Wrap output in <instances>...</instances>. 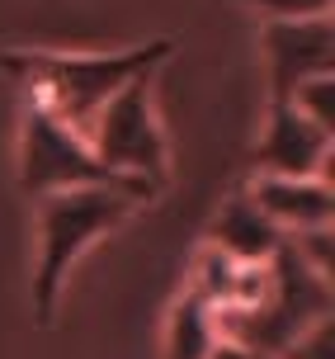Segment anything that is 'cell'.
Listing matches in <instances>:
<instances>
[{
	"label": "cell",
	"instance_id": "obj_7",
	"mask_svg": "<svg viewBox=\"0 0 335 359\" xmlns=\"http://www.w3.org/2000/svg\"><path fill=\"white\" fill-rule=\"evenodd\" d=\"M250 203L283 236L312 232V227H331V217H335L331 180H321V175H265V180H255Z\"/></svg>",
	"mask_w": 335,
	"mask_h": 359
},
{
	"label": "cell",
	"instance_id": "obj_3",
	"mask_svg": "<svg viewBox=\"0 0 335 359\" xmlns=\"http://www.w3.org/2000/svg\"><path fill=\"white\" fill-rule=\"evenodd\" d=\"M76 184H114V189H137L146 198L156 194L146 180L109 170L90 151L86 133L67 128L48 109L29 104L24 118H19V189L29 198H43V194H57V189H76Z\"/></svg>",
	"mask_w": 335,
	"mask_h": 359
},
{
	"label": "cell",
	"instance_id": "obj_10",
	"mask_svg": "<svg viewBox=\"0 0 335 359\" xmlns=\"http://www.w3.org/2000/svg\"><path fill=\"white\" fill-rule=\"evenodd\" d=\"M288 104L298 109L302 118H312L317 128L335 133V81H331V76H312V81H302V86L293 90Z\"/></svg>",
	"mask_w": 335,
	"mask_h": 359
},
{
	"label": "cell",
	"instance_id": "obj_5",
	"mask_svg": "<svg viewBox=\"0 0 335 359\" xmlns=\"http://www.w3.org/2000/svg\"><path fill=\"white\" fill-rule=\"evenodd\" d=\"M265 62H269V95L293 100V90L312 76H331L335 67V24L331 15L317 19H269L265 24Z\"/></svg>",
	"mask_w": 335,
	"mask_h": 359
},
{
	"label": "cell",
	"instance_id": "obj_13",
	"mask_svg": "<svg viewBox=\"0 0 335 359\" xmlns=\"http://www.w3.org/2000/svg\"><path fill=\"white\" fill-rule=\"evenodd\" d=\"M208 359H265V355H255V350H246V345L222 341V336H217V345L208 350Z\"/></svg>",
	"mask_w": 335,
	"mask_h": 359
},
{
	"label": "cell",
	"instance_id": "obj_2",
	"mask_svg": "<svg viewBox=\"0 0 335 359\" xmlns=\"http://www.w3.org/2000/svg\"><path fill=\"white\" fill-rule=\"evenodd\" d=\"M146 194L114 189V184H76L38 198V265H34V317L53 322L62 279L81 260L86 246H95L104 232H114Z\"/></svg>",
	"mask_w": 335,
	"mask_h": 359
},
{
	"label": "cell",
	"instance_id": "obj_6",
	"mask_svg": "<svg viewBox=\"0 0 335 359\" xmlns=\"http://www.w3.org/2000/svg\"><path fill=\"white\" fill-rule=\"evenodd\" d=\"M331 137L326 128L302 118L288 100L269 104L265 137L255 142V165L265 175H321L331 180Z\"/></svg>",
	"mask_w": 335,
	"mask_h": 359
},
{
	"label": "cell",
	"instance_id": "obj_4",
	"mask_svg": "<svg viewBox=\"0 0 335 359\" xmlns=\"http://www.w3.org/2000/svg\"><path fill=\"white\" fill-rule=\"evenodd\" d=\"M86 142L109 170L146 180L151 189L165 184V175H170V151H165V133H160L156 104H151V76L123 86L95 114V123L86 128Z\"/></svg>",
	"mask_w": 335,
	"mask_h": 359
},
{
	"label": "cell",
	"instance_id": "obj_9",
	"mask_svg": "<svg viewBox=\"0 0 335 359\" xmlns=\"http://www.w3.org/2000/svg\"><path fill=\"white\" fill-rule=\"evenodd\" d=\"M217 345V317L198 293H184L170 307V326H165V359H208Z\"/></svg>",
	"mask_w": 335,
	"mask_h": 359
},
{
	"label": "cell",
	"instance_id": "obj_1",
	"mask_svg": "<svg viewBox=\"0 0 335 359\" xmlns=\"http://www.w3.org/2000/svg\"><path fill=\"white\" fill-rule=\"evenodd\" d=\"M170 53H175L170 38H151L123 53H5L0 62L29 90V104L48 109L67 128L86 133L118 90L151 76Z\"/></svg>",
	"mask_w": 335,
	"mask_h": 359
},
{
	"label": "cell",
	"instance_id": "obj_8",
	"mask_svg": "<svg viewBox=\"0 0 335 359\" xmlns=\"http://www.w3.org/2000/svg\"><path fill=\"white\" fill-rule=\"evenodd\" d=\"M212 246L241 265H260L283 246V232L250 203V194H236L222 203V213L212 222Z\"/></svg>",
	"mask_w": 335,
	"mask_h": 359
},
{
	"label": "cell",
	"instance_id": "obj_11",
	"mask_svg": "<svg viewBox=\"0 0 335 359\" xmlns=\"http://www.w3.org/2000/svg\"><path fill=\"white\" fill-rule=\"evenodd\" d=\"M274 359H335V322L331 317L312 322L298 341H288Z\"/></svg>",
	"mask_w": 335,
	"mask_h": 359
},
{
	"label": "cell",
	"instance_id": "obj_12",
	"mask_svg": "<svg viewBox=\"0 0 335 359\" xmlns=\"http://www.w3.org/2000/svg\"><path fill=\"white\" fill-rule=\"evenodd\" d=\"M236 5L265 10V15H274V19H317V15H331V0H236Z\"/></svg>",
	"mask_w": 335,
	"mask_h": 359
}]
</instances>
